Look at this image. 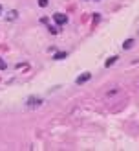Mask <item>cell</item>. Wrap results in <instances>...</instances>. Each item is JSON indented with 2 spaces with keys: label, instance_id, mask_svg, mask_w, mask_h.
Returning a JSON list of instances; mask_svg holds the SVG:
<instances>
[{
  "label": "cell",
  "instance_id": "cell-1",
  "mask_svg": "<svg viewBox=\"0 0 139 151\" xmlns=\"http://www.w3.org/2000/svg\"><path fill=\"white\" fill-rule=\"evenodd\" d=\"M42 101H44L42 98H37V96L33 98V96H31V98L26 101V105L29 107V109H35V107H40V105H42Z\"/></svg>",
  "mask_w": 139,
  "mask_h": 151
},
{
  "label": "cell",
  "instance_id": "cell-2",
  "mask_svg": "<svg viewBox=\"0 0 139 151\" xmlns=\"http://www.w3.org/2000/svg\"><path fill=\"white\" fill-rule=\"evenodd\" d=\"M53 20H55V24H59V26L68 24V17L62 15V13H55V15H53Z\"/></svg>",
  "mask_w": 139,
  "mask_h": 151
},
{
  "label": "cell",
  "instance_id": "cell-3",
  "mask_svg": "<svg viewBox=\"0 0 139 151\" xmlns=\"http://www.w3.org/2000/svg\"><path fill=\"white\" fill-rule=\"evenodd\" d=\"M4 19L8 20V22H13V20H17V19H18V11H17V9H9V11L4 15Z\"/></svg>",
  "mask_w": 139,
  "mask_h": 151
},
{
  "label": "cell",
  "instance_id": "cell-4",
  "mask_svg": "<svg viewBox=\"0 0 139 151\" xmlns=\"http://www.w3.org/2000/svg\"><path fill=\"white\" fill-rule=\"evenodd\" d=\"M90 78H92V74H90V72H84V74H81L79 78L75 79V83H77V85H82V83H86Z\"/></svg>",
  "mask_w": 139,
  "mask_h": 151
},
{
  "label": "cell",
  "instance_id": "cell-5",
  "mask_svg": "<svg viewBox=\"0 0 139 151\" xmlns=\"http://www.w3.org/2000/svg\"><path fill=\"white\" fill-rule=\"evenodd\" d=\"M134 43H135L134 39H126V41H124V43H123V48H124V50H130V48L134 46Z\"/></svg>",
  "mask_w": 139,
  "mask_h": 151
},
{
  "label": "cell",
  "instance_id": "cell-6",
  "mask_svg": "<svg viewBox=\"0 0 139 151\" xmlns=\"http://www.w3.org/2000/svg\"><path fill=\"white\" fill-rule=\"evenodd\" d=\"M115 61H117V56H114V57H110V59H106V63H104V66H106V68H110V66H112V65L115 63Z\"/></svg>",
  "mask_w": 139,
  "mask_h": 151
},
{
  "label": "cell",
  "instance_id": "cell-7",
  "mask_svg": "<svg viewBox=\"0 0 139 151\" xmlns=\"http://www.w3.org/2000/svg\"><path fill=\"white\" fill-rule=\"evenodd\" d=\"M66 56H68L66 52H57V53H55V56H53V59H55V61H59V59H64Z\"/></svg>",
  "mask_w": 139,
  "mask_h": 151
},
{
  "label": "cell",
  "instance_id": "cell-8",
  "mask_svg": "<svg viewBox=\"0 0 139 151\" xmlns=\"http://www.w3.org/2000/svg\"><path fill=\"white\" fill-rule=\"evenodd\" d=\"M6 68H8V65H6V63H4V59L0 57V70H6Z\"/></svg>",
  "mask_w": 139,
  "mask_h": 151
},
{
  "label": "cell",
  "instance_id": "cell-9",
  "mask_svg": "<svg viewBox=\"0 0 139 151\" xmlns=\"http://www.w3.org/2000/svg\"><path fill=\"white\" fill-rule=\"evenodd\" d=\"M39 6H40V8H46V6H48V0H39Z\"/></svg>",
  "mask_w": 139,
  "mask_h": 151
},
{
  "label": "cell",
  "instance_id": "cell-10",
  "mask_svg": "<svg viewBox=\"0 0 139 151\" xmlns=\"http://www.w3.org/2000/svg\"><path fill=\"white\" fill-rule=\"evenodd\" d=\"M48 30H50V33H53V35H57V28H53V26H48Z\"/></svg>",
  "mask_w": 139,
  "mask_h": 151
},
{
  "label": "cell",
  "instance_id": "cell-11",
  "mask_svg": "<svg viewBox=\"0 0 139 151\" xmlns=\"http://www.w3.org/2000/svg\"><path fill=\"white\" fill-rule=\"evenodd\" d=\"M0 15H2V6H0Z\"/></svg>",
  "mask_w": 139,
  "mask_h": 151
}]
</instances>
